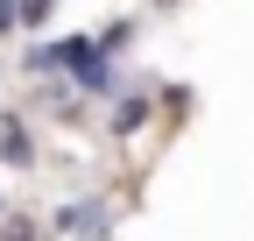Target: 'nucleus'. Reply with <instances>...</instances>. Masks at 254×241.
<instances>
[{
	"instance_id": "1",
	"label": "nucleus",
	"mask_w": 254,
	"mask_h": 241,
	"mask_svg": "<svg viewBox=\"0 0 254 241\" xmlns=\"http://www.w3.org/2000/svg\"><path fill=\"white\" fill-rule=\"evenodd\" d=\"M0 28H7V0H0Z\"/></svg>"
}]
</instances>
